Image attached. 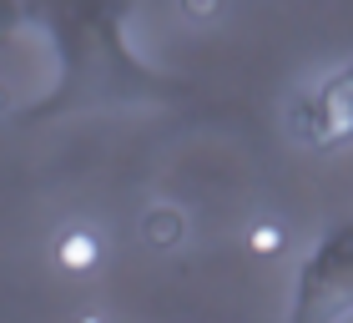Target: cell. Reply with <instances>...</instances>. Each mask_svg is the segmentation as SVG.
I'll return each instance as SVG.
<instances>
[{"instance_id": "4", "label": "cell", "mask_w": 353, "mask_h": 323, "mask_svg": "<svg viewBox=\"0 0 353 323\" xmlns=\"http://www.w3.org/2000/svg\"><path fill=\"white\" fill-rule=\"evenodd\" d=\"M248 253L252 257H278V253H288V228L278 217H258L248 228Z\"/></svg>"}, {"instance_id": "6", "label": "cell", "mask_w": 353, "mask_h": 323, "mask_svg": "<svg viewBox=\"0 0 353 323\" xmlns=\"http://www.w3.org/2000/svg\"><path fill=\"white\" fill-rule=\"evenodd\" d=\"M10 106H15V96H10V86H6V81H0V121L10 117Z\"/></svg>"}, {"instance_id": "1", "label": "cell", "mask_w": 353, "mask_h": 323, "mask_svg": "<svg viewBox=\"0 0 353 323\" xmlns=\"http://www.w3.org/2000/svg\"><path fill=\"white\" fill-rule=\"evenodd\" d=\"M51 257H56L61 273L81 278V273H96L106 263V242L91 222H66V228H56V237H51Z\"/></svg>"}, {"instance_id": "2", "label": "cell", "mask_w": 353, "mask_h": 323, "mask_svg": "<svg viewBox=\"0 0 353 323\" xmlns=\"http://www.w3.org/2000/svg\"><path fill=\"white\" fill-rule=\"evenodd\" d=\"M313 106H323V126H318V147H339L353 132V111H348V71H333L323 86L313 91Z\"/></svg>"}, {"instance_id": "7", "label": "cell", "mask_w": 353, "mask_h": 323, "mask_svg": "<svg viewBox=\"0 0 353 323\" xmlns=\"http://www.w3.org/2000/svg\"><path fill=\"white\" fill-rule=\"evenodd\" d=\"M76 323H111V318H106V313H81Z\"/></svg>"}, {"instance_id": "5", "label": "cell", "mask_w": 353, "mask_h": 323, "mask_svg": "<svg viewBox=\"0 0 353 323\" xmlns=\"http://www.w3.org/2000/svg\"><path fill=\"white\" fill-rule=\"evenodd\" d=\"M176 15L187 26H217L228 15V0H176Z\"/></svg>"}, {"instance_id": "3", "label": "cell", "mask_w": 353, "mask_h": 323, "mask_svg": "<svg viewBox=\"0 0 353 323\" xmlns=\"http://www.w3.org/2000/svg\"><path fill=\"white\" fill-rule=\"evenodd\" d=\"M141 242L157 253H172L187 242V213L176 202H152L147 213H141Z\"/></svg>"}]
</instances>
